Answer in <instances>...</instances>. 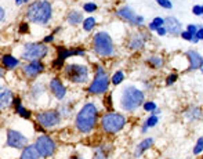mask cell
Segmentation results:
<instances>
[{
  "label": "cell",
  "mask_w": 203,
  "mask_h": 159,
  "mask_svg": "<svg viewBox=\"0 0 203 159\" xmlns=\"http://www.w3.org/2000/svg\"><path fill=\"white\" fill-rule=\"evenodd\" d=\"M83 8H84V11H87V13H94V11L97 10V4L96 3H86L84 6H83Z\"/></svg>",
  "instance_id": "e575fe53"
},
{
  "label": "cell",
  "mask_w": 203,
  "mask_h": 159,
  "mask_svg": "<svg viewBox=\"0 0 203 159\" xmlns=\"http://www.w3.org/2000/svg\"><path fill=\"white\" fill-rule=\"evenodd\" d=\"M123 79H125V73H123V71H116L110 80H112V84L118 86V84H120L122 82H123Z\"/></svg>",
  "instance_id": "484cf974"
},
{
  "label": "cell",
  "mask_w": 203,
  "mask_h": 159,
  "mask_svg": "<svg viewBox=\"0 0 203 159\" xmlns=\"http://www.w3.org/2000/svg\"><path fill=\"white\" fill-rule=\"evenodd\" d=\"M157 120H159V118H157V116L155 115V113H153L152 116H149V118L146 119L145 125H146V126H148V127H153V126H155V125H156V123H157Z\"/></svg>",
  "instance_id": "4dcf8cb0"
},
{
  "label": "cell",
  "mask_w": 203,
  "mask_h": 159,
  "mask_svg": "<svg viewBox=\"0 0 203 159\" xmlns=\"http://www.w3.org/2000/svg\"><path fill=\"white\" fill-rule=\"evenodd\" d=\"M65 78L72 83H86L89 79V68L79 64H69L65 66Z\"/></svg>",
  "instance_id": "8992f818"
},
{
  "label": "cell",
  "mask_w": 203,
  "mask_h": 159,
  "mask_svg": "<svg viewBox=\"0 0 203 159\" xmlns=\"http://www.w3.org/2000/svg\"><path fill=\"white\" fill-rule=\"evenodd\" d=\"M163 24H164V19H163V18L155 17V19H153V21L149 24V29H151V31H156L157 28H160V26H163Z\"/></svg>",
  "instance_id": "4316f807"
},
{
  "label": "cell",
  "mask_w": 203,
  "mask_h": 159,
  "mask_svg": "<svg viewBox=\"0 0 203 159\" xmlns=\"http://www.w3.org/2000/svg\"><path fill=\"white\" fill-rule=\"evenodd\" d=\"M97 116H98V111L97 107L91 102L83 105V108L79 111L78 116H76L75 125L76 129L82 133H90L94 129L97 122Z\"/></svg>",
  "instance_id": "6da1fadb"
},
{
  "label": "cell",
  "mask_w": 203,
  "mask_h": 159,
  "mask_svg": "<svg viewBox=\"0 0 203 159\" xmlns=\"http://www.w3.org/2000/svg\"><path fill=\"white\" fill-rule=\"evenodd\" d=\"M144 102V93L141 90H138L134 86H127L122 93V98H120V107L125 111H134L143 105Z\"/></svg>",
  "instance_id": "3957f363"
},
{
  "label": "cell",
  "mask_w": 203,
  "mask_h": 159,
  "mask_svg": "<svg viewBox=\"0 0 203 159\" xmlns=\"http://www.w3.org/2000/svg\"><path fill=\"white\" fill-rule=\"evenodd\" d=\"M29 0H22V3H28Z\"/></svg>",
  "instance_id": "f907efd6"
},
{
  "label": "cell",
  "mask_w": 203,
  "mask_h": 159,
  "mask_svg": "<svg viewBox=\"0 0 203 159\" xmlns=\"http://www.w3.org/2000/svg\"><path fill=\"white\" fill-rule=\"evenodd\" d=\"M54 40V36L53 35H49V36H46L44 39H43V43H51Z\"/></svg>",
  "instance_id": "7bdbcfd3"
},
{
  "label": "cell",
  "mask_w": 203,
  "mask_h": 159,
  "mask_svg": "<svg viewBox=\"0 0 203 159\" xmlns=\"http://www.w3.org/2000/svg\"><path fill=\"white\" fill-rule=\"evenodd\" d=\"M1 64L7 69H14L19 65V61H18L15 57H13L11 54H6L1 57Z\"/></svg>",
  "instance_id": "ffe728a7"
},
{
  "label": "cell",
  "mask_w": 203,
  "mask_h": 159,
  "mask_svg": "<svg viewBox=\"0 0 203 159\" xmlns=\"http://www.w3.org/2000/svg\"><path fill=\"white\" fill-rule=\"evenodd\" d=\"M116 14H118V17L125 18V19H127V21H130V22H134L135 17H137V15H135V13L130 7H128V6H123L122 8H119Z\"/></svg>",
  "instance_id": "ac0fdd59"
},
{
  "label": "cell",
  "mask_w": 203,
  "mask_h": 159,
  "mask_svg": "<svg viewBox=\"0 0 203 159\" xmlns=\"http://www.w3.org/2000/svg\"><path fill=\"white\" fill-rule=\"evenodd\" d=\"M146 130H148V126H146V125H144V126H143V131H144V133H145Z\"/></svg>",
  "instance_id": "7dc6e473"
},
{
  "label": "cell",
  "mask_w": 203,
  "mask_h": 159,
  "mask_svg": "<svg viewBox=\"0 0 203 159\" xmlns=\"http://www.w3.org/2000/svg\"><path fill=\"white\" fill-rule=\"evenodd\" d=\"M49 53V49L44 43H26L24 46V51H22V58L24 60H29V61H39L42 58H44Z\"/></svg>",
  "instance_id": "52a82bcc"
},
{
  "label": "cell",
  "mask_w": 203,
  "mask_h": 159,
  "mask_svg": "<svg viewBox=\"0 0 203 159\" xmlns=\"http://www.w3.org/2000/svg\"><path fill=\"white\" fill-rule=\"evenodd\" d=\"M71 159H82V158H71Z\"/></svg>",
  "instance_id": "816d5d0a"
},
{
  "label": "cell",
  "mask_w": 203,
  "mask_h": 159,
  "mask_svg": "<svg viewBox=\"0 0 203 159\" xmlns=\"http://www.w3.org/2000/svg\"><path fill=\"white\" fill-rule=\"evenodd\" d=\"M192 13L195 15H202V6H193Z\"/></svg>",
  "instance_id": "ab89813d"
},
{
  "label": "cell",
  "mask_w": 203,
  "mask_h": 159,
  "mask_svg": "<svg viewBox=\"0 0 203 159\" xmlns=\"http://www.w3.org/2000/svg\"><path fill=\"white\" fill-rule=\"evenodd\" d=\"M126 123V118L120 113L109 112L102 116L101 119V126L107 133H118L119 130L123 129Z\"/></svg>",
  "instance_id": "5b68a950"
},
{
  "label": "cell",
  "mask_w": 203,
  "mask_h": 159,
  "mask_svg": "<svg viewBox=\"0 0 203 159\" xmlns=\"http://www.w3.org/2000/svg\"><path fill=\"white\" fill-rule=\"evenodd\" d=\"M57 54L58 57L54 60L53 66L54 68L60 69L61 66L64 65V61L66 60L68 57H72V55H84V50L83 49H62V47H58L57 49Z\"/></svg>",
  "instance_id": "8fae6325"
},
{
  "label": "cell",
  "mask_w": 203,
  "mask_h": 159,
  "mask_svg": "<svg viewBox=\"0 0 203 159\" xmlns=\"http://www.w3.org/2000/svg\"><path fill=\"white\" fill-rule=\"evenodd\" d=\"M51 14H53L51 4L46 0L35 1L26 10V18L29 21H32L33 24H37V25H46L47 22L50 21Z\"/></svg>",
  "instance_id": "7a4b0ae2"
},
{
  "label": "cell",
  "mask_w": 203,
  "mask_h": 159,
  "mask_svg": "<svg viewBox=\"0 0 203 159\" xmlns=\"http://www.w3.org/2000/svg\"><path fill=\"white\" fill-rule=\"evenodd\" d=\"M148 62H149L153 68H160V66L163 65V60H162L160 57H151L149 60H148Z\"/></svg>",
  "instance_id": "f1b7e54d"
},
{
  "label": "cell",
  "mask_w": 203,
  "mask_h": 159,
  "mask_svg": "<svg viewBox=\"0 0 203 159\" xmlns=\"http://www.w3.org/2000/svg\"><path fill=\"white\" fill-rule=\"evenodd\" d=\"M94 159H108V152H104V148H98L94 155Z\"/></svg>",
  "instance_id": "d6a6232c"
},
{
  "label": "cell",
  "mask_w": 203,
  "mask_h": 159,
  "mask_svg": "<svg viewBox=\"0 0 203 159\" xmlns=\"http://www.w3.org/2000/svg\"><path fill=\"white\" fill-rule=\"evenodd\" d=\"M66 21L71 24V25H79L80 22H83V15L80 11L78 10H72L68 13L66 15Z\"/></svg>",
  "instance_id": "d6986e66"
},
{
  "label": "cell",
  "mask_w": 203,
  "mask_h": 159,
  "mask_svg": "<svg viewBox=\"0 0 203 159\" xmlns=\"http://www.w3.org/2000/svg\"><path fill=\"white\" fill-rule=\"evenodd\" d=\"M188 58H189V62H191V69H196L199 68L200 64H202V57H200L199 53L196 51H189L188 53Z\"/></svg>",
  "instance_id": "7402d4cb"
},
{
  "label": "cell",
  "mask_w": 203,
  "mask_h": 159,
  "mask_svg": "<svg viewBox=\"0 0 203 159\" xmlns=\"http://www.w3.org/2000/svg\"><path fill=\"white\" fill-rule=\"evenodd\" d=\"M93 47L98 55L102 57H108V55L113 54V44H112V39L107 32H98L94 36L93 40Z\"/></svg>",
  "instance_id": "277c9868"
},
{
  "label": "cell",
  "mask_w": 203,
  "mask_h": 159,
  "mask_svg": "<svg viewBox=\"0 0 203 159\" xmlns=\"http://www.w3.org/2000/svg\"><path fill=\"white\" fill-rule=\"evenodd\" d=\"M36 120L42 127H54L61 123V115L58 111H44L37 113Z\"/></svg>",
  "instance_id": "30bf717a"
},
{
  "label": "cell",
  "mask_w": 203,
  "mask_h": 159,
  "mask_svg": "<svg viewBox=\"0 0 203 159\" xmlns=\"http://www.w3.org/2000/svg\"><path fill=\"white\" fill-rule=\"evenodd\" d=\"M44 71V64L42 61H31L29 64L24 65V73H25L28 78H35L39 73H42Z\"/></svg>",
  "instance_id": "4fadbf2b"
},
{
  "label": "cell",
  "mask_w": 203,
  "mask_h": 159,
  "mask_svg": "<svg viewBox=\"0 0 203 159\" xmlns=\"http://www.w3.org/2000/svg\"><path fill=\"white\" fill-rule=\"evenodd\" d=\"M36 149L39 152V155L43 158H49L55 152V141L50 136H39L35 144Z\"/></svg>",
  "instance_id": "9c48e42d"
},
{
  "label": "cell",
  "mask_w": 203,
  "mask_h": 159,
  "mask_svg": "<svg viewBox=\"0 0 203 159\" xmlns=\"http://www.w3.org/2000/svg\"><path fill=\"white\" fill-rule=\"evenodd\" d=\"M14 101V96L11 89H8L7 86H0V109L8 108Z\"/></svg>",
  "instance_id": "5bb4252c"
},
{
  "label": "cell",
  "mask_w": 203,
  "mask_h": 159,
  "mask_svg": "<svg viewBox=\"0 0 203 159\" xmlns=\"http://www.w3.org/2000/svg\"><path fill=\"white\" fill-rule=\"evenodd\" d=\"M156 32L159 33L160 36H163V35H166V33H167V32H166V29H164L163 26H160V28H157V29H156Z\"/></svg>",
  "instance_id": "ee69618b"
},
{
  "label": "cell",
  "mask_w": 203,
  "mask_h": 159,
  "mask_svg": "<svg viewBox=\"0 0 203 159\" xmlns=\"http://www.w3.org/2000/svg\"><path fill=\"white\" fill-rule=\"evenodd\" d=\"M181 37H182V39H185V40H192V35H191V33H189V32H187V31H185V32H182L181 33Z\"/></svg>",
  "instance_id": "b9f144b4"
},
{
  "label": "cell",
  "mask_w": 203,
  "mask_h": 159,
  "mask_svg": "<svg viewBox=\"0 0 203 159\" xmlns=\"http://www.w3.org/2000/svg\"><path fill=\"white\" fill-rule=\"evenodd\" d=\"M133 24H135V25H141V24H144V17H141V15H137Z\"/></svg>",
  "instance_id": "60d3db41"
},
{
  "label": "cell",
  "mask_w": 203,
  "mask_h": 159,
  "mask_svg": "<svg viewBox=\"0 0 203 159\" xmlns=\"http://www.w3.org/2000/svg\"><path fill=\"white\" fill-rule=\"evenodd\" d=\"M175 80H177V73H171V75L167 78V80H166V83H167L169 86H170V84L174 83Z\"/></svg>",
  "instance_id": "8d00e7d4"
},
{
  "label": "cell",
  "mask_w": 203,
  "mask_h": 159,
  "mask_svg": "<svg viewBox=\"0 0 203 159\" xmlns=\"http://www.w3.org/2000/svg\"><path fill=\"white\" fill-rule=\"evenodd\" d=\"M164 26H166V32L171 33V35H177L180 32V28H181V22L178 21L177 18L174 17H167V18L164 19Z\"/></svg>",
  "instance_id": "2e32d148"
},
{
  "label": "cell",
  "mask_w": 203,
  "mask_h": 159,
  "mask_svg": "<svg viewBox=\"0 0 203 159\" xmlns=\"http://www.w3.org/2000/svg\"><path fill=\"white\" fill-rule=\"evenodd\" d=\"M15 104V112L18 113L19 116H22V118H25V119H29L31 118V111H28V109L24 107V105L21 104V101H19V98H17V100H14L13 101Z\"/></svg>",
  "instance_id": "cb8c5ba5"
},
{
  "label": "cell",
  "mask_w": 203,
  "mask_h": 159,
  "mask_svg": "<svg viewBox=\"0 0 203 159\" xmlns=\"http://www.w3.org/2000/svg\"><path fill=\"white\" fill-rule=\"evenodd\" d=\"M187 32H189L192 36H195V33L198 32V26L196 25H188V29H187Z\"/></svg>",
  "instance_id": "f35d334b"
},
{
  "label": "cell",
  "mask_w": 203,
  "mask_h": 159,
  "mask_svg": "<svg viewBox=\"0 0 203 159\" xmlns=\"http://www.w3.org/2000/svg\"><path fill=\"white\" fill-rule=\"evenodd\" d=\"M200 39H203V28H202V26H199V28H198V32H196L195 36L192 37V42H193V43H198Z\"/></svg>",
  "instance_id": "836d02e7"
},
{
  "label": "cell",
  "mask_w": 203,
  "mask_h": 159,
  "mask_svg": "<svg viewBox=\"0 0 203 159\" xmlns=\"http://www.w3.org/2000/svg\"><path fill=\"white\" fill-rule=\"evenodd\" d=\"M94 26H96V18H94V17H87V18L83 21V29H84L86 32H90Z\"/></svg>",
  "instance_id": "d4e9b609"
},
{
  "label": "cell",
  "mask_w": 203,
  "mask_h": 159,
  "mask_svg": "<svg viewBox=\"0 0 203 159\" xmlns=\"http://www.w3.org/2000/svg\"><path fill=\"white\" fill-rule=\"evenodd\" d=\"M4 19V8L3 7H0V22Z\"/></svg>",
  "instance_id": "f6af8a7d"
},
{
  "label": "cell",
  "mask_w": 203,
  "mask_h": 159,
  "mask_svg": "<svg viewBox=\"0 0 203 159\" xmlns=\"http://www.w3.org/2000/svg\"><path fill=\"white\" fill-rule=\"evenodd\" d=\"M200 71L203 72V61H202V64H200Z\"/></svg>",
  "instance_id": "681fc988"
},
{
  "label": "cell",
  "mask_w": 203,
  "mask_h": 159,
  "mask_svg": "<svg viewBox=\"0 0 203 159\" xmlns=\"http://www.w3.org/2000/svg\"><path fill=\"white\" fill-rule=\"evenodd\" d=\"M202 151H203V137H200L199 140H198V143H196L195 148H193V154H195V155H199Z\"/></svg>",
  "instance_id": "f546056e"
},
{
  "label": "cell",
  "mask_w": 203,
  "mask_h": 159,
  "mask_svg": "<svg viewBox=\"0 0 203 159\" xmlns=\"http://www.w3.org/2000/svg\"><path fill=\"white\" fill-rule=\"evenodd\" d=\"M39 158L40 155L35 145H26L25 149L22 151L21 156H19V159H39Z\"/></svg>",
  "instance_id": "e0dca14e"
},
{
  "label": "cell",
  "mask_w": 203,
  "mask_h": 159,
  "mask_svg": "<svg viewBox=\"0 0 203 159\" xmlns=\"http://www.w3.org/2000/svg\"><path fill=\"white\" fill-rule=\"evenodd\" d=\"M144 35H134V36L130 39V43H128V49L131 50H140L141 47L144 46Z\"/></svg>",
  "instance_id": "603a6c76"
},
{
  "label": "cell",
  "mask_w": 203,
  "mask_h": 159,
  "mask_svg": "<svg viewBox=\"0 0 203 159\" xmlns=\"http://www.w3.org/2000/svg\"><path fill=\"white\" fill-rule=\"evenodd\" d=\"M50 90L57 100H62V98L66 96V87H65L64 83H62L60 79H57V78H55V79H51Z\"/></svg>",
  "instance_id": "9a60e30c"
},
{
  "label": "cell",
  "mask_w": 203,
  "mask_h": 159,
  "mask_svg": "<svg viewBox=\"0 0 203 159\" xmlns=\"http://www.w3.org/2000/svg\"><path fill=\"white\" fill-rule=\"evenodd\" d=\"M108 87H109V78L105 73L104 68L98 66L96 78H94L93 83L89 86V90L87 91L91 94H101V93H105L108 90Z\"/></svg>",
  "instance_id": "ba28073f"
},
{
  "label": "cell",
  "mask_w": 203,
  "mask_h": 159,
  "mask_svg": "<svg viewBox=\"0 0 203 159\" xmlns=\"http://www.w3.org/2000/svg\"><path fill=\"white\" fill-rule=\"evenodd\" d=\"M3 76H4V69L0 68V78H3Z\"/></svg>",
  "instance_id": "bcb514c9"
},
{
  "label": "cell",
  "mask_w": 203,
  "mask_h": 159,
  "mask_svg": "<svg viewBox=\"0 0 203 159\" xmlns=\"http://www.w3.org/2000/svg\"><path fill=\"white\" fill-rule=\"evenodd\" d=\"M29 31V26L26 22H22V24H19V32L21 33H26Z\"/></svg>",
  "instance_id": "74e56055"
},
{
  "label": "cell",
  "mask_w": 203,
  "mask_h": 159,
  "mask_svg": "<svg viewBox=\"0 0 203 159\" xmlns=\"http://www.w3.org/2000/svg\"><path fill=\"white\" fill-rule=\"evenodd\" d=\"M15 3H17V6H21V4H22V0H15Z\"/></svg>",
  "instance_id": "c3c4849f"
},
{
  "label": "cell",
  "mask_w": 203,
  "mask_h": 159,
  "mask_svg": "<svg viewBox=\"0 0 203 159\" xmlns=\"http://www.w3.org/2000/svg\"><path fill=\"white\" fill-rule=\"evenodd\" d=\"M202 14H203V6H202Z\"/></svg>",
  "instance_id": "f5cc1de1"
},
{
  "label": "cell",
  "mask_w": 203,
  "mask_h": 159,
  "mask_svg": "<svg viewBox=\"0 0 203 159\" xmlns=\"http://www.w3.org/2000/svg\"><path fill=\"white\" fill-rule=\"evenodd\" d=\"M200 115H202V112H200V109H199V108H193V109H191L189 112H187V119H188V120L199 119Z\"/></svg>",
  "instance_id": "83f0119b"
},
{
  "label": "cell",
  "mask_w": 203,
  "mask_h": 159,
  "mask_svg": "<svg viewBox=\"0 0 203 159\" xmlns=\"http://www.w3.org/2000/svg\"><path fill=\"white\" fill-rule=\"evenodd\" d=\"M144 109L148 111V112H155L156 111V104L152 101H148V102H144Z\"/></svg>",
  "instance_id": "1f68e13d"
},
{
  "label": "cell",
  "mask_w": 203,
  "mask_h": 159,
  "mask_svg": "<svg viewBox=\"0 0 203 159\" xmlns=\"http://www.w3.org/2000/svg\"><path fill=\"white\" fill-rule=\"evenodd\" d=\"M7 145L11 147V148H15V149H22L28 145V138H26V136L19 133V131L8 129L7 130Z\"/></svg>",
  "instance_id": "7c38bea8"
},
{
  "label": "cell",
  "mask_w": 203,
  "mask_h": 159,
  "mask_svg": "<svg viewBox=\"0 0 203 159\" xmlns=\"http://www.w3.org/2000/svg\"><path fill=\"white\" fill-rule=\"evenodd\" d=\"M152 144H153V138H151V137L149 138H144V140L138 144V147H137V149H135V152H134V155L137 156V158L141 156L144 151H146L149 147H152Z\"/></svg>",
  "instance_id": "44dd1931"
},
{
  "label": "cell",
  "mask_w": 203,
  "mask_h": 159,
  "mask_svg": "<svg viewBox=\"0 0 203 159\" xmlns=\"http://www.w3.org/2000/svg\"><path fill=\"white\" fill-rule=\"evenodd\" d=\"M156 1H157V4H159V6H162L163 8H167V10H170V8L173 7L170 0H156Z\"/></svg>",
  "instance_id": "d590c367"
}]
</instances>
